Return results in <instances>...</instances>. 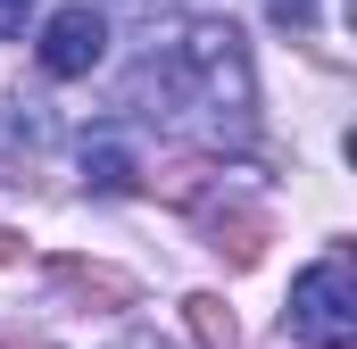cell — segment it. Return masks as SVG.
<instances>
[{"label": "cell", "mask_w": 357, "mask_h": 349, "mask_svg": "<svg viewBox=\"0 0 357 349\" xmlns=\"http://www.w3.org/2000/svg\"><path fill=\"white\" fill-rule=\"evenodd\" d=\"M100 50H108V17H100L91 0L59 8V17L42 25V75H59V84L91 75V67H100Z\"/></svg>", "instance_id": "2"}, {"label": "cell", "mask_w": 357, "mask_h": 349, "mask_svg": "<svg viewBox=\"0 0 357 349\" xmlns=\"http://www.w3.org/2000/svg\"><path fill=\"white\" fill-rule=\"evenodd\" d=\"M191 316H199V341L208 349H233V316H216L208 299H191Z\"/></svg>", "instance_id": "4"}, {"label": "cell", "mask_w": 357, "mask_h": 349, "mask_svg": "<svg viewBox=\"0 0 357 349\" xmlns=\"http://www.w3.org/2000/svg\"><path fill=\"white\" fill-rule=\"evenodd\" d=\"M25 17H33V0H0V34H25Z\"/></svg>", "instance_id": "5"}, {"label": "cell", "mask_w": 357, "mask_h": 349, "mask_svg": "<svg viewBox=\"0 0 357 349\" xmlns=\"http://www.w3.org/2000/svg\"><path fill=\"white\" fill-rule=\"evenodd\" d=\"M291 341L307 349H349L357 341V291H349V258H316L291 283V308H282Z\"/></svg>", "instance_id": "1"}, {"label": "cell", "mask_w": 357, "mask_h": 349, "mask_svg": "<svg viewBox=\"0 0 357 349\" xmlns=\"http://www.w3.org/2000/svg\"><path fill=\"white\" fill-rule=\"evenodd\" d=\"M0 258H8V242H0Z\"/></svg>", "instance_id": "7"}, {"label": "cell", "mask_w": 357, "mask_h": 349, "mask_svg": "<svg viewBox=\"0 0 357 349\" xmlns=\"http://www.w3.org/2000/svg\"><path fill=\"white\" fill-rule=\"evenodd\" d=\"M84 183L116 200V191H133V183H142V167H133V150H125V142H108V133H100V142H84Z\"/></svg>", "instance_id": "3"}, {"label": "cell", "mask_w": 357, "mask_h": 349, "mask_svg": "<svg viewBox=\"0 0 357 349\" xmlns=\"http://www.w3.org/2000/svg\"><path fill=\"white\" fill-rule=\"evenodd\" d=\"M274 17L282 25H316V0H274Z\"/></svg>", "instance_id": "6"}]
</instances>
